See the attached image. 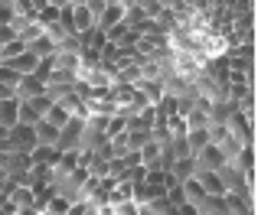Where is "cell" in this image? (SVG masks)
<instances>
[{
  "label": "cell",
  "instance_id": "obj_8",
  "mask_svg": "<svg viewBox=\"0 0 258 215\" xmlns=\"http://www.w3.org/2000/svg\"><path fill=\"white\" fill-rule=\"evenodd\" d=\"M26 104H30L33 111L39 114V118H43V114H46V111H49V108H52V98H49V95H36V98H30V101H26Z\"/></svg>",
  "mask_w": 258,
  "mask_h": 215
},
{
  "label": "cell",
  "instance_id": "obj_5",
  "mask_svg": "<svg viewBox=\"0 0 258 215\" xmlns=\"http://www.w3.org/2000/svg\"><path fill=\"white\" fill-rule=\"evenodd\" d=\"M43 121H46V124H52V127H56V131H62V127H66V124H69V121H72V114L66 111L62 104H52L49 111L43 114Z\"/></svg>",
  "mask_w": 258,
  "mask_h": 215
},
{
  "label": "cell",
  "instance_id": "obj_12",
  "mask_svg": "<svg viewBox=\"0 0 258 215\" xmlns=\"http://www.w3.org/2000/svg\"><path fill=\"white\" fill-rule=\"evenodd\" d=\"M0 62H4V49H0Z\"/></svg>",
  "mask_w": 258,
  "mask_h": 215
},
{
  "label": "cell",
  "instance_id": "obj_7",
  "mask_svg": "<svg viewBox=\"0 0 258 215\" xmlns=\"http://www.w3.org/2000/svg\"><path fill=\"white\" fill-rule=\"evenodd\" d=\"M209 144V127H200V131H186V147H189V153H200L203 147Z\"/></svg>",
  "mask_w": 258,
  "mask_h": 215
},
{
  "label": "cell",
  "instance_id": "obj_10",
  "mask_svg": "<svg viewBox=\"0 0 258 215\" xmlns=\"http://www.w3.org/2000/svg\"><path fill=\"white\" fill-rule=\"evenodd\" d=\"M0 49H4V62H7V59H13V56H20V52H26V43H23V39H13V43L0 46Z\"/></svg>",
  "mask_w": 258,
  "mask_h": 215
},
{
  "label": "cell",
  "instance_id": "obj_1",
  "mask_svg": "<svg viewBox=\"0 0 258 215\" xmlns=\"http://www.w3.org/2000/svg\"><path fill=\"white\" fill-rule=\"evenodd\" d=\"M36 62H39V59L36 56H33V52L30 49H26V52H20V56H13V59H7V69H13V72H17V75L20 78H23V75H33V69H36Z\"/></svg>",
  "mask_w": 258,
  "mask_h": 215
},
{
  "label": "cell",
  "instance_id": "obj_3",
  "mask_svg": "<svg viewBox=\"0 0 258 215\" xmlns=\"http://www.w3.org/2000/svg\"><path fill=\"white\" fill-rule=\"evenodd\" d=\"M170 176L176 179V183H186V179H193V176H196V160H193V157H189V160H173Z\"/></svg>",
  "mask_w": 258,
  "mask_h": 215
},
{
  "label": "cell",
  "instance_id": "obj_4",
  "mask_svg": "<svg viewBox=\"0 0 258 215\" xmlns=\"http://www.w3.org/2000/svg\"><path fill=\"white\" fill-rule=\"evenodd\" d=\"M196 183L206 189V196H226V189L219 183V173H196Z\"/></svg>",
  "mask_w": 258,
  "mask_h": 215
},
{
  "label": "cell",
  "instance_id": "obj_2",
  "mask_svg": "<svg viewBox=\"0 0 258 215\" xmlns=\"http://www.w3.org/2000/svg\"><path fill=\"white\" fill-rule=\"evenodd\" d=\"M95 26V17L88 13L85 4H72V33L76 36H82V33H88Z\"/></svg>",
  "mask_w": 258,
  "mask_h": 215
},
{
  "label": "cell",
  "instance_id": "obj_13",
  "mask_svg": "<svg viewBox=\"0 0 258 215\" xmlns=\"http://www.w3.org/2000/svg\"><path fill=\"white\" fill-rule=\"evenodd\" d=\"M43 215H52V212H43Z\"/></svg>",
  "mask_w": 258,
  "mask_h": 215
},
{
  "label": "cell",
  "instance_id": "obj_11",
  "mask_svg": "<svg viewBox=\"0 0 258 215\" xmlns=\"http://www.w3.org/2000/svg\"><path fill=\"white\" fill-rule=\"evenodd\" d=\"M13 39H20L17 33H13V26H0V46H7V43H13Z\"/></svg>",
  "mask_w": 258,
  "mask_h": 215
},
{
  "label": "cell",
  "instance_id": "obj_9",
  "mask_svg": "<svg viewBox=\"0 0 258 215\" xmlns=\"http://www.w3.org/2000/svg\"><path fill=\"white\" fill-rule=\"evenodd\" d=\"M17 82H20V75L0 62V85H4V88H17Z\"/></svg>",
  "mask_w": 258,
  "mask_h": 215
},
{
  "label": "cell",
  "instance_id": "obj_6",
  "mask_svg": "<svg viewBox=\"0 0 258 215\" xmlns=\"http://www.w3.org/2000/svg\"><path fill=\"white\" fill-rule=\"evenodd\" d=\"M17 111H20V101H17V98H7V101H0V124H4L7 131L17 124Z\"/></svg>",
  "mask_w": 258,
  "mask_h": 215
}]
</instances>
